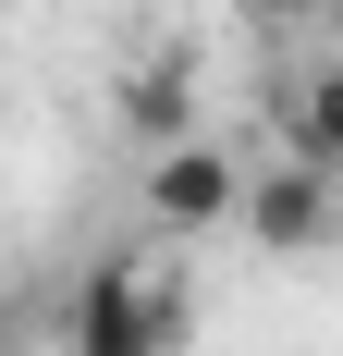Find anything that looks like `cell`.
Instances as JSON below:
<instances>
[{
  "label": "cell",
  "mask_w": 343,
  "mask_h": 356,
  "mask_svg": "<svg viewBox=\"0 0 343 356\" xmlns=\"http://www.w3.org/2000/svg\"><path fill=\"white\" fill-rule=\"evenodd\" d=\"M74 356H172L184 344V295L172 283H147L135 258H99L86 283H74Z\"/></svg>",
  "instance_id": "cell-1"
},
{
  "label": "cell",
  "mask_w": 343,
  "mask_h": 356,
  "mask_svg": "<svg viewBox=\"0 0 343 356\" xmlns=\"http://www.w3.org/2000/svg\"><path fill=\"white\" fill-rule=\"evenodd\" d=\"M233 197H245V160L221 136H172V147H147V172H135V209L160 234H233Z\"/></svg>",
  "instance_id": "cell-2"
},
{
  "label": "cell",
  "mask_w": 343,
  "mask_h": 356,
  "mask_svg": "<svg viewBox=\"0 0 343 356\" xmlns=\"http://www.w3.org/2000/svg\"><path fill=\"white\" fill-rule=\"evenodd\" d=\"M233 234H258L270 258H319V246L343 234V172H319V160H270V172H245Z\"/></svg>",
  "instance_id": "cell-3"
},
{
  "label": "cell",
  "mask_w": 343,
  "mask_h": 356,
  "mask_svg": "<svg viewBox=\"0 0 343 356\" xmlns=\"http://www.w3.org/2000/svg\"><path fill=\"white\" fill-rule=\"evenodd\" d=\"M282 160L343 172V62H319V74H294V86H282Z\"/></svg>",
  "instance_id": "cell-4"
},
{
  "label": "cell",
  "mask_w": 343,
  "mask_h": 356,
  "mask_svg": "<svg viewBox=\"0 0 343 356\" xmlns=\"http://www.w3.org/2000/svg\"><path fill=\"white\" fill-rule=\"evenodd\" d=\"M123 111H135V136H147V147L196 136V99H184V74H135V86H123Z\"/></svg>",
  "instance_id": "cell-5"
},
{
  "label": "cell",
  "mask_w": 343,
  "mask_h": 356,
  "mask_svg": "<svg viewBox=\"0 0 343 356\" xmlns=\"http://www.w3.org/2000/svg\"><path fill=\"white\" fill-rule=\"evenodd\" d=\"M233 13H258V25H270V13H319V0H233Z\"/></svg>",
  "instance_id": "cell-6"
},
{
  "label": "cell",
  "mask_w": 343,
  "mask_h": 356,
  "mask_svg": "<svg viewBox=\"0 0 343 356\" xmlns=\"http://www.w3.org/2000/svg\"><path fill=\"white\" fill-rule=\"evenodd\" d=\"M0 356H25V344H0Z\"/></svg>",
  "instance_id": "cell-7"
}]
</instances>
